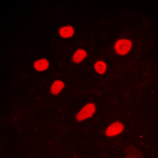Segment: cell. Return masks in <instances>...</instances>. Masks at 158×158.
<instances>
[{
  "label": "cell",
  "instance_id": "6da1fadb",
  "mask_svg": "<svg viewBox=\"0 0 158 158\" xmlns=\"http://www.w3.org/2000/svg\"><path fill=\"white\" fill-rule=\"evenodd\" d=\"M133 43L129 39H119L115 42L114 49L116 54L118 56H125L131 50Z\"/></svg>",
  "mask_w": 158,
  "mask_h": 158
},
{
  "label": "cell",
  "instance_id": "7a4b0ae2",
  "mask_svg": "<svg viewBox=\"0 0 158 158\" xmlns=\"http://www.w3.org/2000/svg\"><path fill=\"white\" fill-rule=\"evenodd\" d=\"M96 111V105L94 103H89L76 115V119L78 122L84 121L94 115Z\"/></svg>",
  "mask_w": 158,
  "mask_h": 158
},
{
  "label": "cell",
  "instance_id": "3957f363",
  "mask_svg": "<svg viewBox=\"0 0 158 158\" xmlns=\"http://www.w3.org/2000/svg\"><path fill=\"white\" fill-rule=\"evenodd\" d=\"M124 125L121 122H114L105 130V135L108 137H115L123 132Z\"/></svg>",
  "mask_w": 158,
  "mask_h": 158
},
{
  "label": "cell",
  "instance_id": "277c9868",
  "mask_svg": "<svg viewBox=\"0 0 158 158\" xmlns=\"http://www.w3.org/2000/svg\"><path fill=\"white\" fill-rule=\"evenodd\" d=\"M49 66H50V63L45 58L37 59L33 63V68L37 72H44L47 70L49 68Z\"/></svg>",
  "mask_w": 158,
  "mask_h": 158
},
{
  "label": "cell",
  "instance_id": "5b68a950",
  "mask_svg": "<svg viewBox=\"0 0 158 158\" xmlns=\"http://www.w3.org/2000/svg\"><path fill=\"white\" fill-rule=\"evenodd\" d=\"M74 28L72 25H64L59 29V35L62 38L67 39L70 38L74 35Z\"/></svg>",
  "mask_w": 158,
  "mask_h": 158
},
{
  "label": "cell",
  "instance_id": "8992f818",
  "mask_svg": "<svg viewBox=\"0 0 158 158\" xmlns=\"http://www.w3.org/2000/svg\"><path fill=\"white\" fill-rule=\"evenodd\" d=\"M64 86L65 84L63 81L57 80V81H54L50 88L51 94L52 95H58L63 89Z\"/></svg>",
  "mask_w": 158,
  "mask_h": 158
},
{
  "label": "cell",
  "instance_id": "52a82bcc",
  "mask_svg": "<svg viewBox=\"0 0 158 158\" xmlns=\"http://www.w3.org/2000/svg\"><path fill=\"white\" fill-rule=\"evenodd\" d=\"M87 56V52L83 49H78L74 52V56L72 57V61L74 63H79L82 62Z\"/></svg>",
  "mask_w": 158,
  "mask_h": 158
},
{
  "label": "cell",
  "instance_id": "ba28073f",
  "mask_svg": "<svg viewBox=\"0 0 158 158\" xmlns=\"http://www.w3.org/2000/svg\"><path fill=\"white\" fill-rule=\"evenodd\" d=\"M94 69L99 74H104L107 70V64L104 61L99 60L94 64Z\"/></svg>",
  "mask_w": 158,
  "mask_h": 158
}]
</instances>
